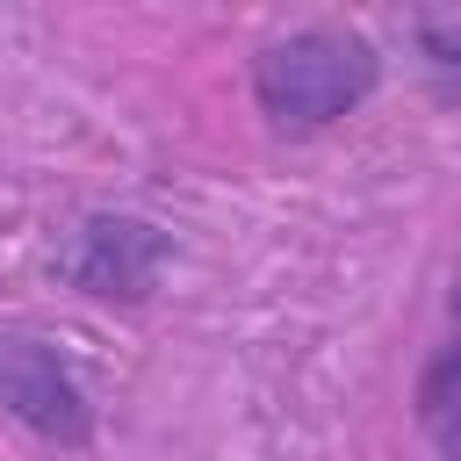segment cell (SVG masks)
<instances>
[{
	"label": "cell",
	"instance_id": "obj_1",
	"mask_svg": "<svg viewBox=\"0 0 461 461\" xmlns=\"http://www.w3.org/2000/svg\"><path fill=\"white\" fill-rule=\"evenodd\" d=\"M252 86H259V108L281 130H324L353 101H367L375 50L353 29H295V36H281V43L259 50Z\"/></svg>",
	"mask_w": 461,
	"mask_h": 461
},
{
	"label": "cell",
	"instance_id": "obj_2",
	"mask_svg": "<svg viewBox=\"0 0 461 461\" xmlns=\"http://www.w3.org/2000/svg\"><path fill=\"white\" fill-rule=\"evenodd\" d=\"M158 267H166V230L144 216H86L65 245V281L86 295L137 303V295H151Z\"/></svg>",
	"mask_w": 461,
	"mask_h": 461
},
{
	"label": "cell",
	"instance_id": "obj_3",
	"mask_svg": "<svg viewBox=\"0 0 461 461\" xmlns=\"http://www.w3.org/2000/svg\"><path fill=\"white\" fill-rule=\"evenodd\" d=\"M0 403L29 425V432H43V439H65V447H79L86 439V396H79V382L65 375V360L43 346V339H22V331H7L0 339Z\"/></svg>",
	"mask_w": 461,
	"mask_h": 461
},
{
	"label": "cell",
	"instance_id": "obj_4",
	"mask_svg": "<svg viewBox=\"0 0 461 461\" xmlns=\"http://www.w3.org/2000/svg\"><path fill=\"white\" fill-rule=\"evenodd\" d=\"M418 403H425V425H432V432L461 454V346H454V353L425 375V396H418Z\"/></svg>",
	"mask_w": 461,
	"mask_h": 461
},
{
	"label": "cell",
	"instance_id": "obj_5",
	"mask_svg": "<svg viewBox=\"0 0 461 461\" xmlns=\"http://www.w3.org/2000/svg\"><path fill=\"white\" fill-rule=\"evenodd\" d=\"M454 317H461V288H454Z\"/></svg>",
	"mask_w": 461,
	"mask_h": 461
}]
</instances>
